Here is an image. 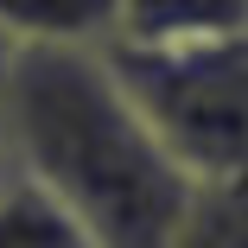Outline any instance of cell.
Returning <instances> with one entry per match:
<instances>
[{
  "instance_id": "cell-6",
  "label": "cell",
  "mask_w": 248,
  "mask_h": 248,
  "mask_svg": "<svg viewBox=\"0 0 248 248\" xmlns=\"http://www.w3.org/2000/svg\"><path fill=\"white\" fill-rule=\"evenodd\" d=\"M172 248H248V178L197 185Z\"/></svg>"
},
{
  "instance_id": "cell-2",
  "label": "cell",
  "mask_w": 248,
  "mask_h": 248,
  "mask_svg": "<svg viewBox=\"0 0 248 248\" xmlns=\"http://www.w3.org/2000/svg\"><path fill=\"white\" fill-rule=\"evenodd\" d=\"M115 83L191 185L248 178V32L185 51L102 45Z\"/></svg>"
},
{
  "instance_id": "cell-8",
  "label": "cell",
  "mask_w": 248,
  "mask_h": 248,
  "mask_svg": "<svg viewBox=\"0 0 248 248\" xmlns=\"http://www.w3.org/2000/svg\"><path fill=\"white\" fill-rule=\"evenodd\" d=\"M13 58H19V45H7V38H0V83H7V70H13Z\"/></svg>"
},
{
  "instance_id": "cell-3",
  "label": "cell",
  "mask_w": 248,
  "mask_h": 248,
  "mask_svg": "<svg viewBox=\"0 0 248 248\" xmlns=\"http://www.w3.org/2000/svg\"><path fill=\"white\" fill-rule=\"evenodd\" d=\"M248 32V0H115V38L121 51H185Z\"/></svg>"
},
{
  "instance_id": "cell-4",
  "label": "cell",
  "mask_w": 248,
  "mask_h": 248,
  "mask_svg": "<svg viewBox=\"0 0 248 248\" xmlns=\"http://www.w3.org/2000/svg\"><path fill=\"white\" fill-rule=\"evenodd\" d=\"M0 38L19 51H102L115 0H0Z\"/></svg>"
},
{
  "instance_id": "cell-1",
  "label": "cell",
  "mask_w": 248,
  "mask_h": 248,
  "mask_svg": "<svg viewBox=\"0 0 248 248\" xmlns=\"http://www.w3.org/2000/svg\"><path fill=\"white\" fill-rule=\"evenodd\" d=\"M0 127L19 178L64 204L95 248H172L197 185L166 159L102 51H19Z\"/></svg>"
},
{
  "instance_id": "cell-5",
  "label": "cell",
  "mask_w": 248,
  "mask_h": 248,
  "mask_svg": "<svg viewBox=\"0 0 248 248\" xmlns=\"http://www.w3.org/2000/svg\"><path fill=\"white\" fill-rule=\"evenodd\" d=\"M0 248H95V242L83 235V223L64 204H51L38 185L19 178L0 197Z\"/></svg>"
},
{
  "instance_id": "cell-7",
  "label": "cell",
  "mask_w": 248,
  "mask_h": 248,
  "mask_svg": "<svg viewBox=\"0 0 248 248\" xmlns=\"http://www.w3.org/2000/svg\"><path fill=\"white\" fill-rule=\"evenodd\" d=\"M19 185V159H13V140H7V127H0V197H7Z\"/></svg>"
}]
</instances>
